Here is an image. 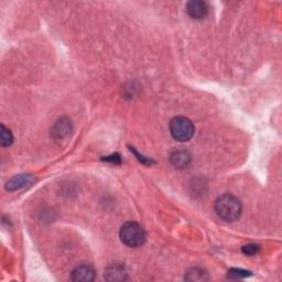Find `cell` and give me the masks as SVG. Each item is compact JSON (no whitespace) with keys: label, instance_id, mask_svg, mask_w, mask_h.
<instances>
[{"label":"cell","instance_id":"1","mask_svg":"<svg viewBox=\"0 0 282 282\" xmlns=\"http://www.w3.org/2000/svg\"><path fill=\"white\" fill-rule=\"evenodd\" d=\"M215 211L225 222H236L241 215V203L234 195L224 194L215 202Z\"/></svg>","mask_w":282,"mask_h":282},{"label":"cell","instance_id":"2","mask_svg":"<svg viewBox=\"0 0 282 282\" xmlns=\"http://www.w3.org/2000/svg\"><path fill=\"white\" fill-rule=\"evenodd\" d=\"M120 239L126 246L140 247L146 241V233L141 226L136 222H127L120 228Z\"/></svg>","mask_w":282,"mask_h":282},{"label":"cell","instance_id":"3","mask_svg":"<svg viewBox=\"0 0 282 282\" xmlns=\"http://www.w3.org/2000/svg\"><path fill=\"white\" fill-rule=\"evenodd\" d=\"M194 125L189 118L174 117L170 121V132L178 141H189L194 136Z\"/></svg>","mask_w":282,"mask_h":282},{"label":"cell","instance_id":"4","mask_svg":"<svg viewBox=\"0 0 282 282\" xmlns=\"http://www.w3.org/2000/svg\"><path fill=\"white\" fill-rule=\"evenodd\" d=\"M73 131V126H72V121L68 118H60L57 123L52 127V138L55 140L61 141L64 140L66 138H69Z\"/></svg>","mask_w":282,"mask_h":282},{"label":"cell","instance_id":"5","mask_svg":"<svg viewBox=\"0 0 282 282\" xmlns=\"http://www.w3.org/2000/svg\"><path fill=\"white\" fill-rule=\"evenodd\" d=\"M187 14L193 19H203L205 18L208 14V6L205 2H200V0H192L187 3L186 6Z\"/></svg>","mask_w":282,"mask_h":282},{"label":"cell","instance_id":"6","mask_svg":"<svg viewBox=\"0 0 282 282\" xmlns=\"http://www.w3.org/2000/svg\"><path fill=\"white\" fill-rule=\"evenodd\" d=\"M71 279L76 282H91L95 279V271L91 266L82 264L72 271Z\"/></svg>","mask_w":282,"mask_h":282},{"label":"cell","instance_id":"7","mask_svg":"<svg viewBox=\"0 0 282 282\" xmlns=\"http://www.w3.org/2000/svg\"><path fill=\"white\" fill-rule=\"evenodd\" d=\"M32 175L30 174H20V175H16L14 176L13 179H10L7 184H6V189L8 191H16L22 189L27 185H29L32 183Z\"/></svg>","mask_w":282,"mask_h":282},{"label":"cell","instance_id":"8","mask_svg":"<svg viewBox=\"0 0 282 282\" xmlns=\"http://www.w3.org/2000/svg\"><path fill=\"white\" fill-rule=\"evenodd\" d=\"M105 278L109 281H123L127 278L126 269L123 264L115 263L109 266L105 271Z\"/></svg>","mask_w":282,"mask_h":282},{"label":"cell","instance_id":"9","mask_svg":"<svg viewBox=\"0 0 282 282\" xmlns=\"http://www.w3.org/2000/svg\"><path fill=\"white\" fill-rule=\"evenodd\" d=\"M170 160L175 168L184 169L190 164L191 156L190 153L185 150H175L171 154Z\"/></svg>","mask_w":282,"mask_h":282},{"label":"cell","instance_id":"10","mask_svg":"<svg viewBox=\"0 0 282 282\" xmlns=\"http://www.w3.org/2000/svg\"><path fill=\"white\" fill-rule=\"evenodd\" d=\"M185 280H187V281H197V282L206 281V280H208V274H207L205 270H203L201 268H197V267L192 268L186 272Z\"/></svg>","mask_w":282,"mask_h":282},{"label":"cell","instance_id":"11","mask_svg":"<svg viewBox=\"0 0 282 282\" xmlns=\"http://www.w3.org/2000/svg\"><path fill=\"white\" fill-rule=\"evenodd\" d=\"M0 139H2L3 147H9L13 145L14 142L13 134H11V131L6 128L4 125H2V127H0Z\"/></svg>","mask_w":282,"mask_h":282},{"label":"cell","instance_id":"12","mask_svg":"<svg viewBox=\"0 0 282 282\" xmlns=\"http://www.w3.org/2000/svg\"><path fill=\"white\" fill-rule=\"evenodd\" d=\"M250 273H251V272L247 271V270L234 268V269H230L229 271H228V278L235 279V280H237V279H244V278L249 277Z\"/></svg>","mask_w":282,"mask_h":282},{"label":"cell","instance_id":"13","mask_svg":"<svg viewBox=\"0 0 282 282\" xmlns=\"http://www.w3.org/2000/svg\"><path fill=\"white\" fill-rule=\"evenodd\" d=\"M259 249H260V246L257 244H248L246 246L242 247V252L247 256H255L258 253Z\"/></svg>","mask_w":282,"mask_h":282},{"label":"cell","instance_id":"14","mask_svg":"<svg viewBox=\"0 0 282 282\" xmlns=\"http://www.w3.org/2000/svg\"><path fill=\"white\" fill-rule=\"evenodd\" d=\"M104 160H105V161H107V162H113V163H119L121 161L120 157L118 156V154H113V156L105 158Z\"/></svg>","mask_w":282,"mask_h":282}]
</instances>
